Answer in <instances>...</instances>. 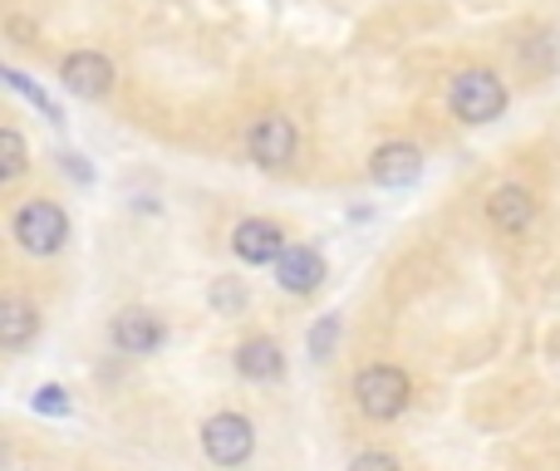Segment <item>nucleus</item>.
Wrapping results in <instances>:
<instances>
[{
    "mask_svg": "<svg viewBox=\"0 0 560 471\" xmlns=\"http://www.w3.org/2000/svg\"><path fill=\"white\" fill-rule=\"evenodd\" d=\"M276 280L290 295H310V290L325 280V260L310 246H290V250H280V260H276Z\"/></svg>",
    "mask_w": 560,
    "mask_h": 471,
    "instance_id": "nucleus-10",
    "label": "nucleus"
},
{
    "mask_svg": "<svg viewBox=\"0 0 560 471\" xmlns=\"http://www.w3.org/2000/svg\"><path fill=\"white\" fill-rule=\"evenodd\" d=\"M487 216H492V226H502V232H526L536 216L532 192H526V187H497V192L487 197Z\"/></svg>",
    "mask_w": 560,
    "mask_h": 471,
    "instance_id": "nucleus-11",
    "label": "nucleus"
},
{
    "mask_svg": "<svg viewBox=\"0 0 560 471\" xmlns=\"http://www.w3.org/2000/svg\"><path fill=\"white\" fill-rule=\"evenodd\" d=\"M339 339V315H325L315 329H310V358H329Z\"/></svg>",
    "mask_w": 560,
    "mask_h": 471,
    "instance_id": "nucleus-17",
    "label": "nucleus"
},
{
    "mask_svg": "<svg viewBox=\"0 0 560 471\" xmlns=\"http://www.w3.org/2000/svg\"><path fill=\"white\" fill-rule=\"evenodd\" d=\"M202 447H207V457H212L217 467H242L246 457L256 452V427H252V417H242V413H217V417H207Z\"/></svg>",
    "mask_w": 560,
    "mask_h": 471,
    "instance_id": "nucleus-4",
    "label": "nucleus"
},
{
    "mask_svg": "<svg viewBox=\"0 0 560 471\" xmlns=\"http://www.w3.org/2000/svg\"><path fill=\"white\" fill-rule=\"evenodd\" d=\"M20 173H25V138L15 128H5L0 133V182H15Z\"/></svg>",
    "mask_w": 560,
    "mask_h": 471,
    "instance_id": "nucleus-14",
    "label": "nucleus"
},
{
    "mask_svg": "<svg viewBox=\"0 0 560 471\" xmlns=\"http://www.w3.org/2000/svg\"><path fill=\"white\" fill-rule=\"evenodd\" d=\"M246 148H252V157L261 167H285L290 157H295V123H290V118H280V114H266L261 123L252 128Z\"/></svg>",
    "mask_w": 560,
    "mask_h": 471,
    "instance_id": "nucleus-5",
    "label": "nucleus"
},
{
    "mask_svg": "<svg viewBox=\"0 0 560 471\" xmlns=\"http://www.w3.org/2000/svg\"><path fill=\"white\" fill-rule=\"evenodd\" d=\"M354 398H359V413L364 417L394 423V417L408 408V398H413V384H408V374L394 364H369L364 374L354 378Z\"/></svg>",
    "mask_w": 560,
    "mask_h": 471,
    "instance_id": "nucleus-1",
    "label": "nucleus"
},
{
    "mask_svg": "<svg viewBox=\"0 0 560 471\" xmlns=\"http://www.w3.org/2000/svg\"><path fill=\"white\" fill-rule=\"evenodd\" d=\"M59 79H65V89L79 98H104L108 84H114V64H108L104 55H94V49H79V55L65 59Z\"/></svg>",
    "mask_w": 560,
    "mask_h": 471,
    "instance_id": "nucleus-6",
    "label": "nucleus"
},
{
    "mask_svg": "<svg viewBox=\"0 0 560 471\" xmlns=\"http://www.w3.org/2000/svg\"><path fill=\"white\" fill-rule=\"evenodd\" d=\"M349 471H398V462H394L388 452H359Z\"/></svg>",
    "mask_w": 560,
    "mask_h": 471,
    "instance_id": "nucleus-19",
    "label": "nucleus"
},
{
    "mask_svg": "<svg viewBox=\"0 0 560 471\" xmlns=\"http://www.w3.org/2000/svg\"><path fill=\"white\" fill-rule=\"evenodd\" d=\"M114 344L124 349V354H153V349L163 344V319L148 315V309H124V315L114 319Z\"/></svg>",
    "mask_w": 560,
    "mask_h": 471,
    "instance_id": "nucleus-9",
    "label": "nucleus"
},
{
    "mask_svg": "<svg viewBox=\"0 0 560 471\" xmlns=\"http://www.w3.org/2000/svg\"><path fill=\"white\" fill-rule=\"evenodd\" d=\"M30 408H35V413H45V417H69V393L59 384H45L35 398H30Z\"/></svg>",
    "mask_w": 560,
    "mask_h": 471,
    "instance_id": "nucleus-18",
    "label": "nucleus"
},
{
    "mask_svg": "<svg viewBox=\"0 0 560 471\" xmlns=\"http://www.w3.org/2000/svg\"><path fill=\"white\" fill-rule=\"evenodd\" d=\"M236 368H242L246 378H256V384H266V378L285 374V354H280V344H271V339H246V344L236 349Z\"/></svg>",
    "mask_w": 560,
    "mask_h": 471,
    "instance_id": "nucleus-12",
    "label": "nucleus"
},
{
    "mask_svg": "<svg viewBox=\"0 0 560 471\" xmlns=\"http://www.w3.org/2000/svg\"><path fill=\"white\" fill-rule=\"evenodd\" d=\"M423 173V153L413 143H384L374 157H369V177L378 187H408Z\"/></svg>",
    "mask_w": 560,
    "mask_h": 471,
    "instance_id": "nucleus-7",
    "label": "nucleus"
},
{
    "mask_svg": "<svg viewBox=\"0 0 560 471\" xmlns=\"http://www.w3.org/2000/svg\"><path fill=\"white\" fill-rule=\"evenodd\" d=\"M10 232H15L20 250H30V256H55L69 236V216L55 202H25L15 212V222H10Z\"/></svg>",
    "mask_w": 560,
    "mask_h": 471,
    "instance_id": "nucleus-3",
    "label": "nucleus"
},
{
    "mask_svg": "<svg viewBox=\"0 0 560 471\" xmlns=\"http://www.w3.org/2000/svg\"><path fill=\"white\" fill-rule=\"evenodd\" d=\"M246 305V285L236 275H226V280H217L212 285V309L217 315H236V309Z\"/></svg>",
    "mask_w": 560,
    "mask_h": 471,
    "instance_id": "nucleus-16",
    "label": "nucleus"
},
{
    "mask_svg": "<svg viewBox=\"0 0 560 471\" xmlns=\"http://www.w3.org/2000/svg\"><path fill=\"white\" fill-rule=\"evenodd\" d=\"M5 84H10V89H15V94H25V98H30V104H35V108H39V114H45V118H49V123H65V114H59V108H55V104H49V98H45V89H35V84H30V79H25V74H20V69H5Z\"/></svg>",
    "mask_w": 560,
    "mask_h": 471,
    "instance_id": "nucleus-15",
    "label": "nucleus"
},
{
    "mask_svg": "<svg viewBox=\"0 0 560 471\" xmlns=\"http://www.w3.org/2000/svg\"><path fill=\"white\" fill-rule=\"evenodd\" d=\"M447 104L463 123H492L497 114L506 108V84L492 74V69H463L447 89Z\"/></svg>",
    "mask_w": 560,
    "mask_h": 471,
    "instance_id": "nucleus-2",
    "label": "nucleus"
},
{
    "mask_svg": "<svg viewBox=\"0 0 560 471\" xmlns=\"http://www.w3.org/2000/svg\"><path fill=\"white\" fill-rule=\"evenodd\" d=\"M65 167L79 177V182H89V177H94V173H89V163H79V153H65Z\"/></svg>",
    "mask_w": 560,
    "mask_h": 471,
    "instance_id": "nucleus-20",
    "label": "nucleus"
},
{
    "mask_svg": "<svg viewBox=\"0 0 560 471\" xmlns=\"http://www.w3.org/2000/svg\"><path fill=\"white\" fill-rule=\"evenodd\" d=\"M232 250L246 260V266H266V260H280V250H285V236H280L276 222H261V216H252V222H242L232 232Z\"/></svg>",
    "mask_w": 560,
    "mask_h": 471,
    "instance_id": "nucleus-8",
    "label": "nucleus"
},
{
    "mask_svg": "<svg viewBox=\"0 0 560 471\" xmlns=\"http://www.w3.org/2000/svg\"><path fill=\"white\" fill-rule=\"evenodd\" d=\"M35 329H39V309L30 305V299L10 295L5 305H0V344L5 349H25Z\"/></svg>",
    "mask_w": 560,
    "mask_h": 471,
    "instance_id": "nucleus-13",
    "label": "nucleus"
}]
</instances>
